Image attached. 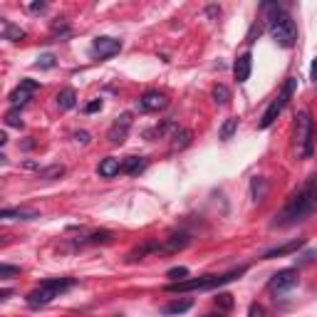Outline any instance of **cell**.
I'll return each instance as SVG.
<instances>
[{"label": "cell", "instance_id": "obj_45", "mask_svg": "<svg viewBox=\"0 0 317 317\" xmlns=\"http://www.w3.org/2000/svg\"><path fill=\"white\" fill-rule=\"evenodd\" d=\"M114 317H124V315H114Z\"/></svg>", "mask_w": 317, "mask_h": 317}, {"label": "cell", "instance_id": "obj_6", "mask_svg": "<svg viewBox=\"0 0 317 317\" xmlns=\"http://www.w3.org/2000/svg\"><path fill=\"white\" fill-rule=\"evenodd\" d=\"M295 87H298V79L287 77L285 84H283V89H280V95L270 102V107L265 109V114L260 117V124H258V129H270L273 124H275V119H278V117L283 114V109L287 107V102H290V97H292V92H295Z\"/></svg>", "mask_w": 317, "mask_h": 317}, {"label": "cell", "instance_id": "obj_20", "mask_svg": "<svg viewBox=\"0 0 317 317\" xmlns=\"http://www.w3.org/2000/svg\"><path fill=\"white\" fill-rule=\"evenodd\" d=\"M144 169H146L144 156H127L122 161V174H142Z\"/></svg>", "mask_w": 317, "mask_h": 317}, {"label": "cell", "instance_id": "obj_32", "mask_svg": "<svg viewBox=\"0 0 317 317\" xmlns=\"http://www.w3.org/2000/svg\"><path fill=\"white\" fill-rule=\"evenodd\" d=\"M186 275H189V268H171L166 273V278H171V283H178V280H186Z\"/></svg>", "mask_w": 317, "mask_h": 317}, {"label": "cell", "instance_id": "obj_37", "mask_svg": "<svg viewBox=\"0 0 317 317\" xmlns=\"http://www.w3.org/2000/svg\"><path fill=\"white\" fill-rule=\"evenodd\" d=\"M45 8H48V3H42V0H40V3H30V5H28V10H30V13H42Z\"/></svg>", "mask_w": 317, "mask_h": 317}, {"label": "cell", "instance_id": "obj_33", "mask_svg": "<svg viewBox=\"0 0 317 317\" xmlns=\"http://www.w3.org/2000/svg\"><path fill=\"white\" fill-rule=\"evenodd\" d=\"M13 275H20V268H15V265H8V263H3V265H0V278H3V280H10Z\"/></svg>", "mask_w": 317, "mask_h": 317}, {"label": "cell", "instance_id": "obj_7", "mask_svg": "<svg viewBox=\"0 0 317 317\" xmlns=\"http://www.w3.org/2000/svg\"><path fill=\"white\" fill-rule=\"evenodd\" d=\"M298 283H300L298 270H295V268H285V270H280V273H275V275L270 278L268 287L273 290V292H287V290L298 287Z\"/></svg>", "mask_w": 317, "mask_h": 317}, {"label": "cell", "instance_id": "obj_43", "mask_svg": "<svg viewBox=\"0 0 317 317\" xmlns=\"http://www.w3.org/2000/svg\"><path fill=\"white\" fill-rule=\"evenodd\" d=\"M5 144H8V134L3 131V134H0V146H5Z\"/></svg>", "mask_w": 317, "mask_h": 317}, {"label": "cell", "instance_id": "obj_15", "mask_svg": "<svg viewBox=\"0 0 317 317\" xmlns=\"http://www.w3.org/2000/svg\"><path fill=\"white\" fill-rule=\"evenodd\" d=\"M176 131H178V127H176L171 119H166V122L156 124L154 129H146V131H144V139H149V142H154V139H166L169 134L174 137Z\"/></svg>", "mask_w": 317, "mask_h": 317}, {"label": "cell", "instance_id": "obj_34", "mask_svg": "<svg viewBox=\"0 0 317 317\" xmlns=\"http://www.w3.org/2000/svg\"><path fill=\"white\" fill-rule=\"evenodd\" d=\"M260 32H263V25H260V22H253V28L248 30V35H245V42H248V45H253L255 37H260Z\"/></svg>", "mask_w": 317, "mask_h": 317}, {"label": "cell", "instance_id": "obj_36", "mask_svg": "<svg viewBox=\"0 0 317 317\" xmlns=\"http://www.w3.org/2000/svg\"><path fill=\"white\" fill-rule=\"evenodd\" d=\"M248 317H265V310H263L260 305H251V310H248Z\"/></svg>", "mask_w": 317, "mask_h": 317}, {"label": "cell", "instance_id": "obj_1", "mask_svg": "<svg viewBox=\"0 0 317 317\" xmlns=\"http://www.w3.org/2000/svg\"><path fill=\"white\" fill-rule=\"evenodd\" d=\"M315 184H317V176H312V178L287 201V206L275 216V223H273V225H292V223L302 221V218L315 208V196H317Z\"/></svg>", "mask_w": 317, "mask_h": 317}, {"label": "cell", "instance_id": "obj_17", "mask_svg": "<svg viewBox=\"0 0 317 317\" xmlns=\"http://www.w3.org/2000/svg\"><path fill=\"white\" fill-rule=\"evenodd\" d=\"M97 174L102 176V178H114V176L122 174V161L114 156H107L99 161V169H97Z\"/></svg>", "mask_w": 317, "mask_h": 317}, {"label": "cell", "instance_id": "obj_42", "mask_svg": "<svg viewBox=\"0 0 317 317\" xmlns=\"http://www.w3.org/2000/svg\"><path fill=\"white\" fill-rule=\"evenodd\" d=\"M22 149H35V142H32V137L28 142H22Z\"/></svg>", "mask_w": 317, "mask_h": 317}, {"label": "cell", "instance_id": "obj_14", "mask_svg": "<svg viewBox=\"0 0 317 317\" xmlns=\"http://www.w3.org/2000/svg\"><path fill=\"white\" fill-rule=\"evenodd\" d=\"M251 70H253V55H251V52H243V55L236 60V64H233V77H236L238 84L248 82Z\"/></svg>", "mask_w": 317, "mask_h": 317}, {"label": "cell", "instance_id": "obj_31", "mask_svg": "<svg viewBox=\"0 0 317 317\" xmlns=\"http://www.w3.org/2000/svg\"><path fill=\"white\" fill-rule=\"evenodd\" d=\"M5 124L8 127H22V117H20V109H13V111H8L5 114Z\"/></svg>", "mask_w": 317, "mask_h": 317}, {"label": "cell", "instance_id": "obj_11", "mask_svg": "<svg viewBox=\"0 0 317 317\" xmlns=\"http://www.w3.org/2000/svg\"><path fill=\"white\" fill-rule=\"evenodd\" d=\"M129 127H131V114L129 111H124L122 117H117V122L109 127V134H107V139H109V144H114V146H119V144H124V139H127V131Z\"/></svg>", "mask_w": 317, "mask_h": 317}, {"label": "cell", "instance_id": "obj_38", "mask_svg": "<svg viewBox=\"0 0 317 317\" xmlns=\"http://www.w3.org/2000/svg\"><path fill=\"white\" fill-rule=\"evenodd\" d=\"M317 258V251H310V253H305L302 255V260H300V265H305V263H312Z\"/></svg>", "mask_w": 317, "mask_h": 317}, {"label": "cell", "instance_id": "obj_25", "mask_svg": "<svg viewBox=\"0 0 317 317\" xmlns=\"http://www.w3.org/2000/svg\"><path fill=\"white\" fill-rule=\"evenodd\" d=\"M236 131H238V117H228L221 124V129H218V137H221L223 142H228V139H233Z\"/></svg>", "mask_w": 317, "mask_h": 317}, {"label": "cell", "instance_id": "obj_9", "mask_svg": "<svg viewBox=\"0 0 317 317\" xmlns=\"http://www.w3.org/2000/svg\"><path fill=\"white\" fill-rule=\"evenodd\" d=\"M119 50H122V40H114V37H95L89 52H92L95 60H107L111 55H117Z\"/></svg>", "mask_w": 317, "mask_h": 317}, {"label": "cell", "instance_id": "obj_12", "mask_svg": "<svg viewBox=\"0 0 317 317\" xmlns=\"http://www.w3.org/2000/svg\"><path fill=\"white\" fill-rule=\"evenodd\" d=\"M189 245H191L189 233H171L169 238H164L158 243V253H178V251H186Z\"/></svg>", "mask_w": 317, "mask_h": 317}, {"label": "cell", "instance_id": "obj_46", "mask_svg": "<svg viewBox=\"0 0 317 317\" xmlns=\"http://www.w3.org/2000/svg\"><path fill=\"white\" fill-rule=\"evenodd\" d=\"M315 206H317V196H315Z\"/></svg>", "mask_w": 317, "mask_h": 317}, {"label": "cell", "instance_id": "obj_24", "mask_svg": "<svg viewBox=\"0 0 317 317\" xmlns=\"http://www.w3.org/2000/svg\"><path fill=\"white\" fill-rule=\"evenodd\" d=\"M191 139H193V131L191 129H178L174 137H171V149H186L191 144Z\"/></svg>", "mask_w": 317, "mask_h": 317}, {"label": "cell", "instance_id": "obj_30", "mask_svg": "<svg viewBox=\"0 0 317 317\" xmlns=\"http://www.w3.org/2000/svg\"><path fill=\"white\" fill-rule=\"evenodd\" d=\"M52 35H55V37H67V35H70V25L64 22L62 17H57V20L52 22Z\"/></svg>", "mask_w": 317, "mask_h": 317}, {"label": "cell", "instance_id": "obj_2", "mask_svg": "<svg viewBox=\"0 0 317 317\" xmlns=\"http://www.w3.org/2000/svg\"><path fill=\"white\" fill-rule=\"evenodd\" d=\"M263 13H268L270 22V35L280 48H292L298 42V28L295 20L287 15L278 3H263Z\"/></svg>", "mask_w": 317, "mask_h": 317}, {"label": "cell", "instance_id": "obj_4", "mask_svg": "<svg viewBox=\"0 0 317 317\" xmlns=\"http://www.w3.org/2000/svg\"><path fill=\"white\" fill-rule=\"evenodd\" d=\"M75 285H77L75 278H50V280H42L37 287H32L30 292L25 295V302H28V307H32V310L45 307L55 298H60L64 290H70V287H75Z\"/></svg>", "mask_w": 317, "mask_h": 317}, {"label": "cell", "instance_id": "obj_3", "mask_svg": "<svg viewBox=\"0 0 317 317\" xmlns=\"http://www.w3.org/2000/svg\"><path fill=\"white\" fill-rule=\"evenodd\" d=\"M245 265L240 268H233L223 275H201V278H191V280H178V283H169L164 285V292H193V290H213V287H221V285H228L238 280L240 275H245Z\"/></svg>", "mask_w": 317, "mask_h": 317}, {"label": "cell", "instance_id": "obj_29", "mask_svg": "<svg viewBox=\"0 0 317 317\" xmlns=\"http://www.w3.org/2000/svg\"><path fill=\"white\" fill-rule=\"evenodd\" d=\"M213 302H216L218 310H231V307H233V295H228V292H218V295L213 298Z\"/></svg>", "mask_w": 317, "mask_h": 317}, {"label": "cell", "instance_id": "obj_40", "mask_svg": "<svg viewBox=\"0 0 317 317\" xmlns=\"http://www.w3.org/2000/svg\"><path fill=\"white\" fill-rule=\"evenodd\" d=\"M310 75H312V82H315V87H317V57L312 60V67H310Z\"/></svg>", "mask_w": 317, "mask_h": 317}, {"label": "cell", "instance_id": "obj_21", "mask_svg": "<svg viewBox=\"0 0 317 317\" xmlns=\"http://www.w3.org/2000/svg\"><path fill=\"white\" fill-rule=\"evenodd\" d=\"M193 307V300H174L161 307V315H184Z\"/></svg>", "mask_w": 317, "mask_h": 317}, {"label": "cell", "instance_id": "obj_5", "mask_svg": "<svg viewBox=\"0 0 317 317\" xmlns=\"http://www.w3.org/2000/svg\"><path fill=\"white\" fill-rule=\"evenodd\" d=\"M315 139H317V129H315V122H312V114L307 109H302L298 114V127H295V146H298V154L302 158L312 156Z\"/></svg>", "mask_w": 317, "mask_h": 317}, {"label": "cell", "instance_id": "obj_8", "mask_svg": "<svg viewBox=\"0 0 317 317\" xmlns=\"http://www.w3.org/2000/svg\"><path fill=\"white\" fill-rule=\"evenodd\" d=\"M37 89H40V82H35V79H20V84H17L15 89L8 95V102L13 104V109H17V107H25V104H28V99H30Z\"/></svg>", "mask_w": 317, "mask_h": 317}, {"label": "cell", "instance_id": "obj_13", "mask_svg": "<svg viewBox=\"0 0 317 317\" xmlns=\"http://www.w3.org/2000/svg\"><path fill=\"white\" fill-rule=\"evenodd\" d=\"M305 238H295V240H290V243H283V245H275V248H270L263 253V260H273V258H283V255H290L295 253V251H300L305 248Z\"/></svg>", "mask_w": 317, "mask_h": 317}, {"label": "cell", "instance_id": "obj_22", "mask_svg": "<svg viewBox=\"0 0 317 317\" xmlns=\"http://www.w3.org/2000/svg\"><path fill=\"white\" fill-rule=\"evenodd\" d=\"M62 176H64L62 164H50L45 169H37V178H42V181H55V178H62Z\"/></svg>", "mask_w": 317, "mask_h": 317}, {"label": "cell", "instance_id": "obj_19", "mask_svg": "<svg viewBox=\"0 0 317 317\" xmlns=\"http://www.w3.org/2000/svg\"><path fill=\"white\" fill-rule=\"evenodd\" d=\"M111 238H114L111 231H95L87 238L77 240V245H107V243H111Z\"/></svg>", "mask_w": 317, "mask_h": 317}, {"label": "cell", "instance_id": "obj_44", "mask_svg": "<svg viewBox=\"0 0 317 317\" xmlns=\"http://www.w3.org/2000/svg\"><path fill=\"white\" fill-rule=\"evenodd\" d=\"M203 317H223L221 312H208V315H203Z\"/></svg>", "mask_w": 317, "mask_h": 317}, {"label": "cell", "instance_id": "obj_41", "mask_svg": "<svg viewBox=\"0 0 317 317\" xmlns=\"http://www.w3.org/2000/svg\"><path fill=\"white\" fill-rule=\"evenodd\" d=\"M10 295H13V290H8V287H5V290L0 292V300H10Z\"/></svg>", "mask_w": 317, "mask_h": 317}, {"label": "cell", "instance_id": "obj_18", "mask_svg": "<svg viewBox=\"0 0 317 317\" xmlns=\"http://www.w3.org/2000/svg\"><path fill=\"white\" fill-rule=\"evenodd\" d=\"M151 253H158V240H146V243H142L139 248H134V251L127 255V263H137V260H144L146 255H151Z\"/></svg>", "mask_w": 317, "mask_h": 317}, {"label": "cell", "instance_id": "obj_16", "mask_svg": "<svg viewBox=\"0 0 317 317\" xmlns=\"http://www.w3.org/2000/svg\"><path fill=\"white\" fill-rule=\"evenodd\" d=\"M0 218H5V221H35V218H40V213L32 208H3Z\"/></svg>", "mask_w": 317, "mask_h": 317}, {"label": "cell", "instance_id": "obj_10", "mask_svg": "<svg viewBox=\"0 0 317 317\" xmlns=\"http://www.w3.org/2000/svg\"><path fill=\"white\" fill-rule=\"evenodd\" d=\"M169 107V97L158 89H149L139 97V109L142 111H161Z\"/></svg>", "mask_w": 317, "mask_h": 317}, {"label": "cell", "instance_id": "obj_28", "mask_svg": "<svg viewBox=\"0 0 317 317\" xmlns=\"http://www.w3.org/2000/svg\"><path fill=\"white\" fill-rule=\"evenodd\" d=\"M55 64H57V57H55L52 52H45V55H40V57H37L35 67H37V70H52Z\"/></svg>", "mask_w": 317, "mask_h": 317}, {"label": "cell", "instance_id": "obj_26", "mask_svg": "<svg viewBox=\"0 0 317 317\" xmlns=\"http://www.w3.org/2000/svg\"><path fill=\"white\" fill-rule=\"evenodd\" d=\"M211 95H213V99H216V104H218V107H225V104L231 102V89H228L225 84H216Z\"/></svg>", "mask_w": 317, "mask_h": 317}, {"label": "cell", "instance_id": "obj_23", "mask_svg": "<svg viewBox=\"0 0 317 317\" xmlns=\"http://www.w3.org/2000/svg\"><path fill=\"white\" fill-rule=\"evenodd\" d=\"M55 99H57V107H60L62 111H67V109H72V107L77 104V92L67 87V89H62V92L55 97Z\"/></svg>", "mask_w": 317, "mask_h": 317}, {"label": "cell", "instance_id": "obj_27", "mask_svg": "<svg viewBox=\"0 0 317 317\" xmlns=\"http://www.w3.org/2000/svg\"><path fill=\"white\" fill-rule=\"evenodd\" d=\"M5 40H10V42H20V40H25V30L5 20Z\"/></svg>", "mask_w": 317, "mask_h": 317}, {"label": "cell", "instance_id": "obj_39", "mask_svg": "<svg viewBox=\"0 0 317 317\" xmlns=\"http://www.w3.org/2000/svg\"><path fill=\"white\" fill-rule=\"evenodd\" d=\"M75 139H77L79 144H89V134H87V131H77V134H75Z\"/></svg>", "mask_w": 317, "mask_h": 317}, {"label": "cell", "instance_id": "obj_35", "mask_svg": "<svg viewBox=\"0 0 317 317\" xmlns=\"http://www.w3.org/2000/svg\"><path fill=\"white\" fill-rule=\"evenodd\" d=\"M102 107H104V102H102V99H92V102L84 107V114H95V111H99Z\"/></svg>", "mask_w": 317, "mask_h": 317}]
</instances>
